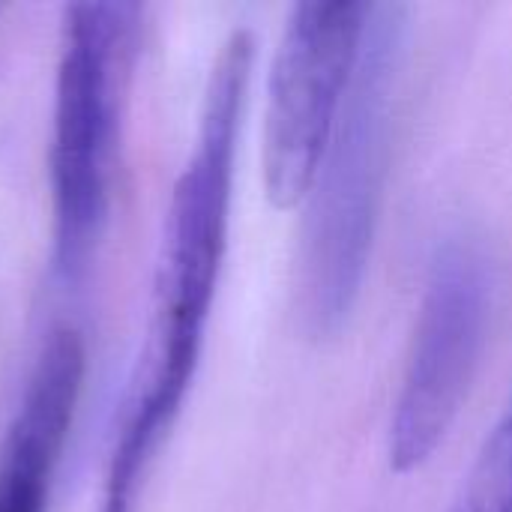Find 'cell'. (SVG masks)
Listing matches in <instances>:
<instances>
[{"instance_id":"6da1fadb","label":"cell","mask_w":512,"mask_h":512,"mask_svg":"<svg viewBox=\"0 0 512 512\" xmlns=\"http://www.w3.org/2000/svg\"><path fill=\"white\" fill-rule=\"evenodd\" d=\"M255 66V36L234 30L207 75L192 153L174 183L153 279L150 327L135 363L114 432L102 501L114 512L138 507L147 474L159 459L192 390L204 333L219 291L237 150Z\"/></svg>"},{"instance_id":"52a82bcc","label":"cell","mask_w":512,"mask_h":512,"mask_svg":"<svg viewBox=\"0 0 512 512\" xmlns=\"http://www.w3.org/2000/svg\"><path fill=\"white\" fill-rule=\"evenodd\" d=\"M447 512H512V402L477 453Z\"/></svg>"},{"instance_id":"5b68a950","label":"cell","mask_w":512,"mask_h":512,"mask_svg":"<svg viewBox=\"0 0 512 512\" xmlns=\"http://www.w3.org/2000/svg\"><path fill=\"white\" fill-rule=\"evenodd\" d=\"M369 9L309 0L282 27L261 126V177L276 210L300 207L312 189L357 72Z\"/></svg>"},{"instance_id":"8992f818","label":"cell","mask_w":512,"mask_h":512,"mask_svg":"<svg viewBox=\"0 0 512 512\" xmlns=\"http://www.w3.org/2000/svg\"><path fill=\"white\" fill-rule=\"evenodd\" d=\"M84 375L87 348L81 333L75 327L51 330L0 438V512H48Z\"/></svg>"},{"instance_id":"3957f363","label":"cell","mask_w":512,"mask_h":512,"mask_svg":"<svg viewBox=\"0 0 512 512\" xmlns=\"http://www.w3.org/2000/svg\"><path fill=\"white\" fill-rule=\"evenodd\" d=\"M141 18L138 3L63 9L48 144L51 267L63 285L87 273L111 216Z\"/></svg>"},{"instance_id":"277c9868","label":"cell","mask_w":512,"mask_h":512,"mask_svg":"<svg viewBox=\"0 0 512 512\" xmlns=\"http://www.w3.org/2000/svg\"><path fill=\"white\" fill-rule=\"evenodd\" d=\"M492 312V270L483 249L447 237L429 267L411 354L393 402L387 462L414 474L432 462L474 387Z\"/></svg>"},{"instance_id":"7a4b0ae2","label":"cell","mask_w":512,"mask_h":512,"mask_svg":"<svg viewBox=\"0 0 512 512\" xmlns=\"http://www.w3.org/2000/svg\"><path fill=\"white\" fill-rule=\"evenodd\" d=\"M405 9L372 6L357 72L306 195L300 315L315 342L348 327L369 270L390 171Z\"/></svg>"}]
</instances>
